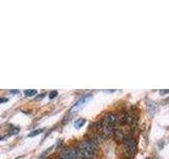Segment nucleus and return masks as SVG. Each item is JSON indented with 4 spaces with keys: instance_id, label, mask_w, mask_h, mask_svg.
I'll use <instances>...</instances> for the list:
<instances>
[{
    "instance_id": "1",
    "label": "nucleus",
    "mask_w": 169,
    "mask_h": 159,
    "mask_svg": "<svg viewBox=\"0 0 169 159\" xmlns=\"http://www.w3.org/2000/svg\"><path fill=\"white\" fill-rule=\"evenodd\" d=\"M96 152V144L92 140H84L79 143V154L83 159H93Z\"/></svg>"
},
{
    "instance_id": "2",
    "label": "nucleus",
    "mask_w": 169,
    "mask_h": 159,
    "mask_svg": "<svg viewBox=\"0 0 169 159\" xmlns=\"http://www.w3.org/2000/svg\"><path fill=\"white\" fill-rule=\"evenodd\" d=\"M124 151L125 153L127 154L128 156L132 157V156L135 155V152H136V142L134 140V138L129 137L125 140V143H124Z\"/></svg>"
},
{
    "instance_id": "3",
    "label": "nucleus",
    "mask_w": 169,
    "mask_h": 159,
    "mask_svg": "<svg viewBox=\"0 0 169 159\" xmlns=\"http://www.w3.org/2000/svg\"><path fill=\"white\" fill-rule=\"evenodd\" d=\"M118 122V118L115 114H108L106 115L105 117V120H104V123L106 124L107 126H109L110 128H113L114 126L117 124Z\"/></svg>"
},
{
    "instance_id": "4",
    "label": "nucleus",
    "mask_w": 169,
    "mask_h": 159,
    "mask_svg": "<svg viewBox=\"0 0 169 159\" xmlns=\"http://www.w3.org/2000/svg\"><path fill=\"white\" fill-rule=\"evenodd\" d=\"M60 157L65 158V159H77L78 157V153H77L76 150L74 149H66L65 151L63 152Z\"/></svg>"
},
{
    "instance_id": "5",
    "label": "nucleus",
    "mask_w": 169,
    "mask_h": 159,
    "mask_svg": "<svg viewBox=\"0 0 169 159\" xmlns=\"http://www.w3.org/2000/svg\"><path fill=\"white\" fill-rule=\"evenodd\" d=\"M84 123H86V120L84 118H79L74 122V127L76 130H79V128H81L84 125Z\"/></svg>"
},
{
    "instance_id": "6",
    "label": "nucleus",
    "mask_w": 169,
    "mask_h": 159,
    "mask_svg": "<svg viewBox=\"0 0 169 159\" xmlns=\"http://www.w3.org/2000/svg\"><path fill=\"white\" fill-rule=\"evenodd\" d=\"M37 93V90L36 89H28V90H26L24 91V96L26 97H33V96H35V94Z\"/></svg>"
},
{
    "instance_id": "7",
    "label": "nucleus",
    "mask_w": 169,
    "mask_h": 159,
    "mask_svg": "<svg viewBox=\"0 0 169 159\" xmlns=\"http://www.w3.org/2000/svg\"><path fill=\"white\" fill-rule=\"evenodd\" d=\"M43 132V130L42 128H38V130H35V131H33L32 133H30L29 135H28V137H34V136H37V135H40Z\"/></svg>"
},
{
    "instance_id": "8",
    "label": "nucleus",
    "mask_w": 169,
    "mask_h": 159,
    "mask_svg": "<svg viewBox=\"0 0 169 159\" xmlns=\"http://www.w3.org/2000/svg\"><path fill=\"white\" fill-rule=\"evenodd\" d=\"M57 94H58V93H57L56 90H54V91H51V93H50V94H49V98L51 99H54V98H56L57 97Z\"/></svg>"
},
{
    "instance_id": "9",
    "label": "nucleus",
    "mask_w": 169,
    "mask_h": 159,
    "mask_svg": "<svg viewBox=\"0 0 169 159\" xmlns=\"http://www.w3.org/2000/svg\"><path fill=\"white\" fill-rule=\"evenodd\" d=\"M19 131H20L19 127H16V128H14V130H13L10 134H11V135H16V134H18V132H19Z\"/></svg>"
},
{
    "instance_id": "10",
    "label": "nucleus",
    "mask_w": 169,
    "mask_h": 159,
    "mask_svg": "<svg viewBox=\"0 0 169 159\" xmlns=\"http://www.w3.org/2000/svg\"><path fill=\"white\" fill-rule=\"evenodd\" d=\"M8 102V99L6 98H0V103H6Z\"/></svg>"
},
{
    "instance_id": "11",
    "label": "nucleus",
    "mask_w": 169,
    "mask_h": 159,
    "mask_svg": "<svg viewBox=\"0 0 169 159\" xmlns=\"http://www.w3.org/2000/svg\"><path fill=\"white\" fill-rule=\"evenodd\" d=\"M45 93H41V94H39V96H37V99H42V98H45Z\"/></svg>"
},
{
    "instance_id": "12",
    "label": "nucleus",
    "mask_w": 169,
    "mask_h": 159,
    "mask_svg": "<svg viewBox=\"0 0 169 159\" xmlns=\"http://www.w3.org/2000/svg\"><path fill=\"white\" fill-rule=\"evenodd\" d=\"M10 93L12 94H17V93H19V90H11Z\"/></svg>"
},
{
    "instance_id": "13",
    "label": "nucleus",
    "mask_w": 169,
    "mask_h": 159,
    "mask_svg": "<svg viewBox=\"0 0 169 159\" xmlns=\"http://www.w3.org/2000/svg\"><path fill=\"white\" fill-rule=\"evenodd\" d=\"M169 93V90H162L160 93H161V94H165V93Z\"/></svg>"
},
{
    "instance_id": "14",
    "label": "nucleus",
    "mask_w": 169,
    "mask_h": 159,
    "mask_svg": "<svg viewBox=\"0 0 169 159\" xmlns=\"http://www.w3.org/2000/svg\"><path fill=\"white\" fill-rule=\"evenodd\" d=\"M58 159H65V158H63V157H59Z\"/></svg>"
},
{
    "instance_id": "15",
    "label": "nucleus",
    "mask_w": 169,
    "mask_h": 159,
    "mask_svg": "<svg viewBox=\"0 0 169 159\" xmlns=\"http://www.w3.org/2000/svg\"><path fill=\"white\" fill-rule=\"evenodd\" d=\"M0 140H2V137H1V136H0Z\"/></svg>"
}]
</instances>
